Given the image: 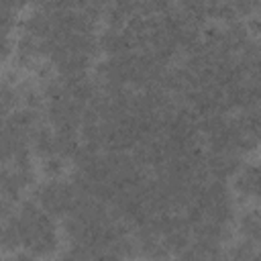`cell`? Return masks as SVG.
Wrapping results in <instances>:
<instances>
[{
  "label": "cell",
  "instance_id": "obj_1",
  "mask_svg": "<svg viewBox=\"0 0 261 261\" xmlns=\"http://www.w3.org/2000/svg\"><path fill=\"white\" fill-rule=\"evenodd\" d=\"M31 141H33V145H35V151H37L39 155H43L45 159L57 155L55 135H53L49 128H45V126H35V128H33V135H31Z\"/></svg>",
  "mask_w": 261,
  "mask_h": 261
},
{
  "label": "cell",
  "instance_id": "obj_2",
  "mask_svg": "<svg viewBox=\"0 0 261 261\" xmlns=\"http://www.w3.org/2000/svg\"><path fill=\"white\" fill-rule=\"evenodd\" d=\"M57 245V237L55 230H35V234L24 243V247L29 251H33V255H47L55 249Z\"/></svg>",
  "mask_w": 261,
  "mask_h": 261
},
{
  "label": "cell",
  "instance_id": "obj_3",
  "mask_svg": "<svg viewBox=\"0 0 261 261\" xmlns=\"http://www.w3.org/2000/svg\"><path fill=\"white\" fill-rule=\"evenodd\" d=\"M241 232L251 243L261 241V212L259 210H251L241 218Z\"/></svg>",
  "mask_w": 261,
  "mask_h": 261
},
{
  "label": "cell",
  "instance_id": "obj_4",
  "mask_svg": "<svg viewBox=\"0 0 261 261\" xmlns=\"http://www.w3.org/2000/svg\"><path fill=\"white\" fill-rule=\"evenodd\" d=\"M253 255H255L253 243H251V241H243V243H239V245L230 251L228 261H253Z\"/></svg>",
  "mask_w": 261,
  "mask_h": 261
},
{
  "label": "cell",
  "instance_id": "obj_5",
  "mask_svg": "<svg viewBox=\"0 0 261 261\" xmlns=\"http://www.w3.org/2000/svg\"><path fill=\"white\" fill-rule=\"evenodd\" d=\"M16 100V92L10 90L8 84H2V92H0V102H2V118L8 116V110L12 106V102Z\"/></svg>",
  "mask_w": 261,
  "mask_h": 261
},
{
  "label": "cell",
  "instance_id": "obj_6",
  "mask_svg": "<svg viewBox=\"0 0 261 261\" xmlns=\"http://www.w3.org/2000/svg\"><path fill=\"white\" fill-rule=\"evenodd\" d=\"M43 167H45V173H49L51 177L59 175V171H61V167H63V163H61V157H57V155H53V157H47Z\"/></svg>",
  "mask_w": 261,
  "mask_h": 261
},
{
  "label": "cell",
  "instance_id": "obj_7",
  "mask_svg": "<svg viewBox=\"0 0 261 261\" xmlns=\"http://www.w3.org/2000/svg\"><path fill=\"white\" fill-rule=\"evenodd\" d=\"M249 29L253 33H259L261 35V14H255V16L249 18Z\"/></svg>",
  "mask_w": 261,
  "mask_h": 261
},
{
  "label": "cell",
  "instance_id": "obj_8",
  "mask_svg": "<svg viewBox=\"0 0 261 261\" xmlns=\"http://www.w3.org/2000/svg\"><path fill=\"white\" fill-rule=\"evenodd\" d=\"M4 261H33V257L27 255V253H18V255H14L10 259H4Z\"/></svg>",
  "mask_w": 261,
  "mask_h": 261
},
{
  "label": "cell",
  "instance_id": "obj_9",
  "mask_svg": "<svg viewBox=\"0 0 261 261\" xmlns=\"http://www.w3.org/2000/svg\"><path fill=\"white\" fill-rule=\"evenodd\" d=\"M59 261H80V259H75V257H73L71 253H65V255H63V257H61Z\"/></svg>",
  "mask_w": 261,
  "mask_h": 261
}]
</instances>
